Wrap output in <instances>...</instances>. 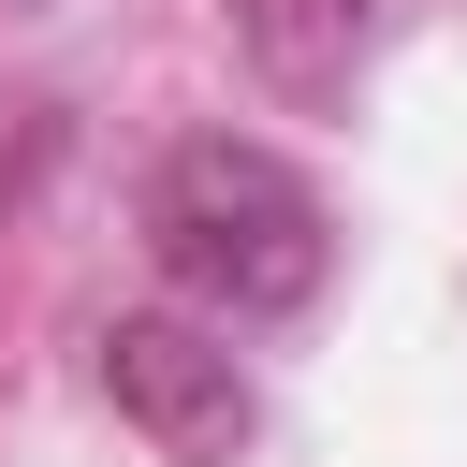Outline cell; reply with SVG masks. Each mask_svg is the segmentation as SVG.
<instances>
[{"mask_svg":"<svg viewBox=\"0 0 467 467\" xmlns=\"http://www.w3.org/2000/svg\"><path fill=\"white\" fill-rule=\"evenodd\" d=\"M234 44H248V73L292 117H336L350 73H365V44H379V0H234Z\"/></svg>","mask_w":467,"mask_h":467,"instance_id":"3","label":"cell"},{"mask_svg":"<svg viewBox=\"0 0 467 467\" xmlns=\"http://www.w3.org/2000/svg\"><path fill=\"white\" fill-rule=\"evenodd\" d=\"M146 263L204 321H292L336 277V204L248 131H175L146 175Z\"/></svg>","mask_w":467,"mask_h":467,"instance_id":"1","label":"cell"},{"mask_svg":"<svg viewBox=\"0 0 467 467\" xmlns=\"http://www.w3.org/2000/svg\"><path fill=\"white\" fill-rule=\"evenodd\" d=\"M102 394L161 467H234L248 423H263V394L234 365V321H204V306H117L102 321Z\"/></svg>","mask_w":467,"mask_h":467,"instance_id":"2","label":"cell"}]
</instances>
